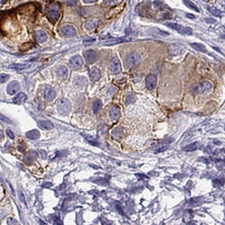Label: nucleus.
Wrapping results in <instances>:
<instances>
[{
    "label": "nucleus",
    "mask_w": 225,
    "mask_h": 225,
    "mask_svg": "<svg viewBox=\"0 0 225 225\" xmlns=\"http://www.w3.org/2000/svg\"><path fill=\"white\" fill-rule=\"evenodd\" d=\"M61 31L62 35L67 38L73 37L76 35V31L72 26H64Z\"/></svg>",
    "instance_id": "obj_10"
},
{
    "label": "nucleus",
    "mask_w": 225,
    "mask_h": 225,
    "mask_svg": "<svg viewBox=\"0 0 225 225\" xmlns=\"http://www.w3.org/2000/svg\"><path fill=\"white\" fill-rule=\"evenodd\" d=\"M6 133H7V135H8V136L10 138H11V139H14V138H15V136H14V133L11 131L10 129H7L6 130Z\"/></svg>",
    "instance_id": "obj_33"
},
{
    "label": "nucleus",
    "mask_w": 225,
    "mask_h": 225,
    "mask_svg": "<svg viewBox=\"0 0 225 225\" xmlns=\"http://www.w3.org/2000/svg\"><path fill=\"white\" fill-rule=\"evenodd\" d=\"M146 87L147 89L152 91L155 88L157 83V77L154 74H149L146 78Z\"/></svg>",
    "instance_id": "obj_8"
},
{
    "label": "nucleus",
    "mask_w": 225,
    "mask_h": 225,
    "mask_svg": "<svg viewBox=\"0 0 225 225\" xmlns=\"http://www.w3.org/2000/svg\"><path fill=\"white\" fill-rule=\"evenodd\" d=\"M136 100V96L135 95H133L132 93H129L127 96H126V103L128 105V104H131L132 103L135 102Z\"/></svg>",
    "instance_id": "obj_29"
},
{
    "label": "nucleus",
    "mask_w": 225,
    "mask_h": 225,
    "mask_svg": "<svg viewBox=\"0 0 225 225\" xmlns=\"http://www.w3.org/2000/svg\"><path fill=\"white\" fill-rule=\"evenodd\" d=\"M90 76L92 81H98L101 78V71L96 67H93L90 71Z\"/></svg>",
    "instance_id": "obj_13"
},
{
    "label": "nucleus",
    "mask_w": 225,
    "mask_h": 225,
    "mask_svg": "<svg viewBox=\"0 0 225 225\" xmlns=\"http://www.w3.org/2000/svg\"><path fill=\"white\" fill-rule=\"evenodd\" d=\"M122 71L120 60L117 57H113L110 64V71L112 74H117Z\"/></svg>",
    "instance_id": "obj_6"
},
{
    "label": "nucleus",
    "mask_w": 225,
    "mask_h": 225,
    "mask_svg": "<svg viewBox=\"0 0 225 225\" xmlns=\"http://www.w3.org/2000/svg\"><path fill=\"white\" fill-rule=\"evenodd\" d=\"M26 136L31 140H36L40 136V133L37 129H33L26 133Z\"/></svg>",
    "instance_id": "obj_21"
},
{
    "label": "nucleus",
    "mask_w": 225,
    "mask_h": 225,
    "mask_svg": "<svg viewBox=\"0 0 225 225\" xmlns=\"http://www.w3.org/2000/svg\"><path fill=\"white\" fill-rule=\"evenodd\" d=\"M26 95L24 93H18L15 97L13 99V102L16 104H21L26 101Z\"/></svg>",
    "instance_id": "obj_19"
},
{
    "label": "nucleus",
    "mask_w": 225,
    "mask_h": 225,
    "mask_svg": "<svg viewBox=\"0 0 225 225\" xmlns=\"http://www.w3.org/2000/svg\"><path fill=\"white\" fill-rule=\"evenodd\" d=\"M19 88V84L16 81L11 82L7 87V92L9 95H14L18 91Z\"/></svg>",
    "instance_id": "obj_14"
},
{
    "label": "nucleus",
    "mask_w": 225,
    "mask_h": 225,
    "mask_svg": "<svg viewBox=\"0 0 225 225\" xmlns=\"http://www.w3.org/2000/svg\"><path fill=\"white\" fill-rule=\"evenodd\" d=\"M198 145H199V143H191V144H190L189 145L185 146L184 148L183 149V150L185 151H191L195 150V149L198 148V147L199 146Z\"/></svg>",
    "instance_id": "obj_27"
},
{
    "label": "nucleus",
    "mask_w": 225,
    "mask_h": 225,
    "mask_svg": "<svg viewBox=\"0 0 225 225\" xmlns=\"http://www.w3.org/2000/svg\"><path fill=\"white\" fill-rule=\"evenodd\" d=\"M186 16H187L188 18L191 19H195V15H193V14H188L186 15Z\"/></svg>",
    "instance_id": "obj_37"
},
{
    "label": "nucleus",
    "mask_w": 225,
    "mask_h": 225,
    "mask_svg": "<svg viewBox=\"0 0 225 225\" xmlns=\"http://www.w3.org/2000/svg\"><path fill=\"white\" fill-rule=\"evenodd\" d=\"M68 69L67 67L64 66H60L56 70V74L62 80H65L68 77Z\"/></svg>",
    "instance_id": "obj_15"
},
{
    "label": "nucleus",
    "mask_w": 225,
    "mask_h": 225,
    "mask_svg": "<svg viewBox=\"0 0 225 225\" xmlns=\"http://www.w3.org/2000/svg\"><path fill=\"white\" fill-rule=\"evenodd\" d=\"M141 62V58L137 52H132L129 54L126 58V67L127 68H132L138 65Z\"/></svg>",
    "instance_id": "obj_3"
},
{
    "label": "nucleus",
    "mask_w": 225,
    "mask_h": 225,
    "mask_svg": "<svg viewBox=\"0 0 225 225\" xmlns=\"http://www.w3.org/2000/svg\"><path fill=\"white\" fill-rule=\"evenodd\" d=\"M84 56L87 64H93L97 62L99 57V55L97 51L93 50H90L85 52Z\"/></svg>",
    "instance_id": "obj_7"
},
{
    "label": "nucleus",
    "mask_w": 225,
    "mask_h": 225,
    "mask_svg": "<svg viewBox=\"0 0 225 225\" xmlns=\"http://www.w3.org/2000/svg\"><path fill=\"white\" fill-rule=\"evenodd\" d=\"M110 118L113 121H115L119 119V118L121 117V110L120 108L117 105H114L112 106L109 112Z\"/></svg>",
    "instance_id": "obj_11"
},
{
    "label": "nucleus",
    "mask_w": 225,
    "mask_h": 225,
    "mask_svg": "<svg viewBox=\"0 0 225 225\" xmlns=\"http://www.w3.org/2000/svg\"><path fill=\"white\" fill-rule=\"evenodd\" d=\"M165 26H168L169 28L178 32L179 33L185 35H193V29L188 26H183L179 24L174 23H167Z\"/></svg>",
    "instance_id": "obj_4"
},
{
    "label": "nucleus",
    "mask_w": 225,
    "mask_h": 225,
    "mask_svg": "<svg viewBox=\"0 0 225 225\" xmlns=\"http://www.w3.org/2000/svg\"><path fill=\"white\" fill-rule=\"evenodd\" d=\"M183 2H184V4L186 6L188 7H189L191 10L195 11H196L197 12H199V8L193 2L190 1L185 0V1H183Z\"/></svg>",
    "instance_id": "obj_24"
},
{
    "label": "nucleus",
    "mask_w": 225,
    "mask_h": 225,
    "mask_svg": "<svg viewBox=\"0 0 225 225\" xmlns=\"http://www.w3.org/2000/svg\"><path fill=\"white\" fill-rule=\"evenodd\" d=\"M185 49L184 46L179 43L170 45L168 49V53L172 56H177L184 53Z\"/></svg>",
    "instance_id": "obj_5"
},
{
    "label": "nucleus",
    "mask_w": 225,
    "mask_h": 225,
    "mask_svg": "<svg viewBox=\"0 0 225 225\" xmlns=\"http://www.w3.org/2000/svg\"><path fill=\"white\" fill-rule=\"evenodd\" d=\"M69 64L72 69L78 70L82 67L83 65V60L81 57L79 55L73 56L70 59Z\"/></svg>",
    "instance_id": "obj_9"
},
{
    "label": "nucleus",
    "mask_w": 225,
    "mask_h": 225,
    "mask_svg": "<svg viewBox=\"0 0 225 225\" xmlns=\"http://www.w3.org/2000/svg\"><path fill=\"white\" fill-rule=\"evenodd\" d=\"M7 223L8 225H21L17 220L11 217H10L7 219Z\"/></svg>",
    "instance_id": "obj_32"
},
{
    "label": "nucleus",
    "mask_w": 225,
    "mask_h": 225,
    "mask_svg": "<svg viewBox=\"0 0 225 225\" xmlns=\"http://www.w3.org/2000/svg\"><path fill=\"white\" fill-rule=\"evenodd\" d=\"M56 97V92L52 87L48 86H47L45 91L44 97L47 101H52Z\"/></svg>",
    "instance_id": "obj_12"
},
{
    "label": "nucleus",
    "mask_w": 225,
    "mask_h": 225,
    "mask_svg": "<svg viewBox=\"0 0 225 225\" xmlns=\"http://www.w3.org/2000/svg\"><path fill=\"white\" fill-rule=\"evenodd\" d=\"M55 222H56L57 225H62V221L59 218H56V220H55Z\"/></svg>",
    "instance_id": "obj_36"
},
{
    "label": "nucleus",
    "mask_w": 225,
    "mask_h": 225,
    "mask_svg": "<svg viewBox=\"0 0 225 225\" xmlns=\"http://www.w3.org/2000/svg\"><path fill=\"white\" fill-rule=\"evenodd\" d=\"M130 41L129 39L128 38H116L112 40H109L103 43L104 45L105 46H112V45H115L118 43H123L125 42H128Z\"/></svg>",
    "instance_id": "obj_18"
},
{
    "label": "nucleus",
    "mask_w": 225,
    "mask_h": 225,
    "mask_svg": "<svg viewBox=\"0 0 225 225\" xmlns=\"http://www.w3.org/2000/svg\"><path fill=\"white\" fill-rule=\"evenodd\" d=\"M208 10L213 15L216 16H220L221 14V11L219 10L218 9H216L215 7L209 6V7H208Z\"/></svg>",
    "instance_id": "obj_28"
},
{
    "label": "nucleus",
    "mask_w": 225,
    "mask_h": 225,
    "mask_svg": "<svg viewBox=\"0 0 225 225\" xmlns=\"http://www.w3.org/2000/svg\"><path fill=\"white\" fill-rule=\"evenodd\" d=\"M212 88V85L208 81L201 82L199 85V91L201 93H204L209 91Z\"/></svg>",
    "instance_id": "obj_22"
},
{
    "label": "nucleus",
    "mask_w": 225,
    "mask_h": 225,
    "mask_svg": "<svg viewBox=\"0 0 225 225\" xmlns=\"http://www.w3.org/2000/svg\"><path fill=\"white\" fill-rule=\"evenodd\" d=\"M153 33L157 36H162V37H166L169 35V33H168L164 31H161L159 29H153Z\"/></svg>",
    "instance_id": "obj_30"
},
{
    "label": "nucleus",
    "mask_w": 225,
    "mask_h": 225,
    "mask_svg": "<svg viewBox=\"0 0 225 225\" xmlns=\"http://www.w3.org/2000/svg\"><path fill=\"white\" fill-rule=\"evenodd\" d=\"M37 124L38 127L43 130H50L54 127L53 124L48 121L40 120L38 121Z\"/></svg>",
    "instance_id": "obj_16"
},
{
    "label": "nucleus",
    "mask_w": 225,
    "mask_h": 225,
    "mask_svg": "<svg viewBox=\"0 0 225 225\" xmlns=\"http://www.w3.org/2000/svg\"><path fill=\"white\" fill-rule=\"evenodd\" d=\"M68 6H74L76 5L77 1H68L64 2Z\"/></svg>",
    "instance_id": "obj_34"
},
{
    "label": "nucleus",
    "mask_w": 225,
    "mask_h": 225,
    "mask_svg": "<svg viewBox=\"0 0 225 225\" xmlns=\"http://www.w3.org/2000/svg\"><path fill=\"white\" fill-rule=\"evenodd\" d=\"M57 110L60 114L62 115H67L71 112L72 106L71 104L66 99H60L56 104Z\"/></svg>",
    "instance_id": "obj_2"
},
{
    "label": "nucleus",
    "mask_w": 225,
    "mask_h": 225,
    "mask_svg": "<svg viewBox=\"0 0 225 225\" xmlns=\"http://www.w3.org/2000/svg\"><path fill=\"white\" fill-rule=\"evenodd\" d=\"M35 38L38 42L43 43L47 40V36L45 32L39 30L37 31L35 33Z\"/></svg>",
    "instance_id": "obj_17"
},
{
    "label": "nucleus",
    "mask_w": 225,
    "mask_h": 225,
    "mask_svg": "<svg viewBox=\"0 0 225 225\" xmlns=\"http://www.w3.org/2000/svg\"><path fill=\"white\" fill-rule=\"evenodd\" d=\"M19 198H20V199H21V201H22V202H24V203H26V199H25V196H24V195H23V194L21 192V191H19Z\"/></svg>",
    "instance_id": "obj_35"
},
{
    "label": "nucleus",
    "mask_w": 225,
    "mask_h": 225,
    "mask_svg": "<svg viewBox=\"0 0 225 225\" xmlns=\"http://www.w3.org/2000/svg\"><path fill=\"white\" fill-rule=\"evenodd\" d=\"M9 78H10V75L9 74H4V73L0 74V83H1L7 82Z\"/></svg>",
    "instance_id": "obj_31"
},
{
    "label": "nucleus",
    "mask_w": 225,
    "mask_h": 225,
    "mask_svg": "<svg viewBox=\"0 0 225 225\" xmlns=\"http://www.w3.org/2000/svg\"><path fill=\"white\" fill-rule=\"evenodd\" d=\"M31 67V64H12L10 66V68L15 69L18 70H22Z\"/></svg>",
    "instance_id": "obj_26"
},
{
    "label": "nucleus",
    "mask_w": 225,
    "mask_h": 225,
    "mask_svg": "<svg viewBox=\"0 0 225 225\" xmlns=\"http://www.w3.org/2000/svg\"><path fill=\"white\" fill-rule=\"evenodd\" d=\"M102 102L99 99H96L93 103V112L96 114L102 107Z\"/></svg>",
    "instance_id": "obj_23"
},
{
    "label": "nucleus",
    "mask_w": 225,
    "mask_h": 225,
    "mask_svg": "<svg viewBox=\"0 0 225 225\" xmlns=\"http://www.w3.org/2000/svg\"><path fill=\"white\" fill-rule=\"evenodd\" d=\"M51 186H52V184L50 183H46L45 184L43 185V186L44 188H50V187H51Z\"/></svg>",
    "instance_id": "obj_38"
},
{
    "label": "nucleus",
    "mask_w": 225,
    "mask_h": 225,
    "mask_svg": "<svg viewBox=\"0 0 225 225\" xmlns=\"http://www.w3.org/2000/svg\"><path fill=\"white\" fill-rule=\"evenodd\" d=\"M85 3H92V2H96V1H83Z\"/></svg>",
    "instance_id": "obj_40"
},
{
    "label": "nucleus",
    "mask_w": 225,
    "mask_h": 225,
    "mask_svg": "<svg viewBox=\"0 0 225 225\" xmlns=\"http://www.w3.org/2000/svg\"><path fill=\"white\" fill-rule=\"evenodd\" d=\"M97 25V22L93 20H88L86 21L85 27L88 30H92Z\"/></svg>",
    "instance_id": "obj_25"
},
{
    "label": "nucleus",
    "mask_w": 225,
    "mask_h": 225,
    "mask_svg": "<svg viewBox=\"0 0 225 225\" xmlns=\"http://www.w3.org/2000/svg\"><path fill=\"white\" fill-rule=\"evenodd\" d=\"M4 138V133L0 129V139Z\"/></svg>",
    "instance_id": "obj_39"
},
{
    "label": "nucleus",
    "mask_w": 225,
    "mask_h": 225,
    "mask_svg": "<svg viewBox=\"0 0 225 225\" xmlns=\"http://www.w3.org/2000/svg\"><path fill=\"white\" fill-rule=\"evenodd\" d=\"M191 47L196 51L202 52H207V50L204 45L200 43H190Z\"/></svg>",
    "instance_id": "obj_20"
},
{
    "label": "nucleus",
    "mask_w": 225,
    "mask_h": 225,
    "mask_svg": "<svg viewBox=\"0 0 225 225\" xmlns=\"http://www.w3.org/2000/svg\"><path fill=\"white\" fill-rule=\"evenodd\" d=\"M61 6L58 3L53 2L49 4L46 7V14L49 21L55 23L60 15Z\"/></svg>",
    "instance_id": "obj_1"
}]
</instances>
